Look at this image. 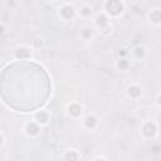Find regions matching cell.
<instances>
[{
	"label": "cell",
	"instance_id": "cell-1",
	"mask_svg": "<svg viewBox=\"0 0 161 161\" xmlns=\"http://www.w3.org/2000/svg\"><path fill=\"white\" fill-rule=\"evenodd\" d=\"M106 10L110 13L111 15H120L124 10V5L120 0H108L106 3Z\"/></svg>",
	"mask_w": 161,
	"mask_h": 161
},
{
	"label": "cell",
	"instance_id": "cell-2",
	"mask_svg": "<svg viewBox=\"0 0 161 161\" xmlns=\"http://www.w3.org/2000/svg\"><path fill=\"white\" fill-rule=\"evenodd\" d=\"M61 15L67 19V20H71L73 17H74V9L73 6L71 5H64L62 9H61Z\"/></svg>",
	"mask_w": 161,
	"mask_h": 161
},
{
	"label": "cell",
	"instance_id": "cell-3",
	"mask_svg": "<svg viewBox=\"0 0 161 161\" xmlns=\"http://www.w3.org/2000/svg\"><path fill=\"white\" fill-rule=\"evenodd\" d=\"M142 132H143V135H145L146 137H152V136H155V133H156V126H155V124L147 122V124L143 126Z\"/></svg>",
	"mask_w": 161,
	"mask_h": 161
},
{
	"label": "cell",
	"instance_id": "cell-4",
	"mask_svg": "<svg viewBox=\"0 0 161 161\" xmlns=\"http://www.w3.org/2000/svg\"><path fill=\"white\" fill-rule=\"evenodd\" d=\"M29 56H30V53L26 48H18L15 50V57L18 59H28Z\"/></svg>",
	"mask_w": 161,
	"mask_h": 161
},
{
	"label": "cell",
	"instance_id": "cell-5",
	"mask_svg": "<svg viewBox=\"0 0 161 161\" xmlns=\"http://www.w3.org/2000/svg\"><path fill=\"white\" fill-rule=\"evenodd\" d=\"M68 112H69L72 116L78 117L80 113H82V108H80V106H79V104H77V103H72V104H69V107H68Z\"/></svg>",
	"mask_w": 161,
	"mask_h": 161
},
{
	"label": "cell",
	"instance_id": "cell-6",
	"mask_svg": "<svg viewBox=\"0 0 161 161\" xmlns=\"http://www.w3.org/2000/svg\"><path fill=\"white\" fill-rule=\"evenodd\" d=\"M26 132H28L29 135L34 136V135H37V133L39 132V126H38L37 124H33V122H30V124H28V125H26Z\"/></svg>",
	"mask_w": 161,
	"mask_h": 161
},
{
	"label": "cell",
	"instance_id": "cell-7",
	"mask_svg": "<svg viewBox=\"0 0 161 161\" xmlns=\"http://www.w3.org/2000/svg\"><path fill=\"white\" fill-rule=\"evenodd\" d=\"M96 24H97L98 26H101V28H104V26L108 25V19H107V17L103 15V14L97 15V18H96Z\"/></svg>",
	"mask_w": 161,
	"mask_h": 161
},
{
	"label": "cell",
	"instance_id": "cell-8",
	"mask_svg": "<svg viewBox=\"0 0 161 161\" xmlns=\"http://www.w3.org/2000/svg\"><path fill=\"white\" fill-rule=\"evenodd\" d=\"M128 95H130L131 97H133V98H137V97L141 95L140 87H137V86H130V87H128Z\"/></svg>",
	"mask_w": 161,
	"mask_h": 161
},
{
	"label": "cell",
	"instance_id": "cell-9",
	"mask_svg": "<svg viewBox=\"0 0 161 161\" xmlns=\"http://www.w3.org/2000/svg\"><path fill=\"white\" fill-rule=\"evenodd\" d=\"M150 19L152 23H160L161 22V11L160 10H154L151 11V14H150Z\"/></svg>",
	"mask_w": 161,
	"mask_h": 161
},
{
	"label": "cell",
	"instance_id": "cell-10",
	"mask_svg": "<svg viewBox=\"0 0 161 161\" xmlns=\"http://www.w3.org/2000/svg\"><path fill=\"white\" fill-rule=\"evenodd\" d=\"M35 120L38 121L39 124H45L48 121V115L45 112H43V111H40V112H38L35 115Z\"/></svg>",
	"mask_w": 161,
	"mask_h": 161
},
{
	"label": "cell",
	"instance_id": "cell-11",
	"mask_svg": "<svg viewBox=\"0 0 161 161\" xmlns=\"http://www.w3.org/2000/svg\"><path fill=\"white\" fill-rule=\"evenodd\" d=\"M84 124H86V126H87L88 128H93V127L96 126L97 121H96V118L93 117V116H88V117L86 118V121H84Z\"/></svg>",
	"mask_w": 161,
	"mask_h": 161
},
{
	"label": "cell",
	"instance_id": "cell-12",
	"mask_svg": "<svg viewBox=\"0 0 161 161\" xmlns=\"http://www.w3.org/2000/svg\"><path fill=\"white\" fill-rule=\"evenodd\" d=\"M128 62L126 61V59H121L120 62H118V68L121 69V71H126L127 68H128Z\"/></svg>",
	"mask_w": 161,
	"mask_h": 161
},
{
	"label": "cell",
	"instance_id": "cell-13",
	"mask_svg": "<svg viewBox=\"0 0 161 161\" xmlns=\"http://www.w3.org/2000/svg\"><path fill=\"white\" fill-rule=\"evenodd\" d=\"M64 159H65V160H77V159H78V155L76 154V151H69L68 154L64 156Z\"/></svg>",
	"mask_w": 161,
	"mask_h": 161
},
{
	"label": "cell",
	"instance_id": "cell-14",
	"mask_svg": "<svg viewBox=\"0 0 161 161\" xmlns=\"http://www.w3.org/2000/svg\"><path fill=\"white\" fill-rule=\"evenodd\" d=\"M136 56L140 57V58L143 57V56H145V49H143V48H140V47L136 48Z\"/></svg>",
	"mask_w": 161,
	"mask_h": 161
},
{
	"label": "cell",
	"instance_id": "cell-15",
	"mask_svg": "<svg viewBox=\"0 0 161 161\" xmlns=\"http://www.w3.org/2000/svg\"><path fill=\"white\" fill-rule=\"evenodd\" d=\"M82 35H83V38H89L91 37V30L89 29H83Z\"/></svg>",
	"mask_w": 161,
	"mask_h": 161
},
{
	"label": "cell",
	"instance_id": "cell-16",
	"mask_svg": "<svg viewBox=\"0 0 161 161\" xmlns=\"http://www.w3.org/2000/svg\"><path fill=\"white\" fill-rule=\"evenodd\" d=\"M82 14H83V15H91V9L87 8V6H84V8L82 9Z\"/></svg>",
	"mask_w": 161,
	"mask_h": 161
},
{
	"label": "cell",
	"instance_id": "cell-17",
	"mask_svg": "<svg viewBox=\"0 0 161 161\" xmlns=\"http://www.w3.org/2000/svg\"><path fill=\"white\" fill-rule=\"evenodd\" d=\"M34 44H35V47H40V45H42V40H39V39H35Z\"/></svg>",
	"mask_w": 161,
	"mask_h": 161
},
{
	"label": "cell",
	"instance_id": "cell-18",
	"mask_svg": "<svg viewBox=\"0 0 161 161\" xmlns=\"http://www.w3.org/2000/svg\"><path fill=\"white\" fill-rule=\"evenodd\" d=\"M154 152H155V154L159 152V147H157V146H154Z\"/></svg>",
	"mask_w": 161,
	"mask_h": 161
},
{
	"label": "cell",
	"instance_id": "cell-19",
	"mask_svg": "<svg viewBox=\"0 0 161 161\" xmlns=\"http://www.w3.org/2000/svg\"><path fill=\"white\" fill-rule=\"evenodd\" d=\"M126 54V52L125 50H122V52H120V56H125Z\"/></svg>",
	"mask_w": 161,
	"mask_h": 161
},
{
	"label": "cell",
	"instance_id": "cell-20",
	"mask_svg": "<svg viewBox=\"0 0 161 161\" xmlns=\"http://www.w3.org/2000/svg\"><path fill=\"white\" fill-rule=\"evenodd\" d=\"M157 102H159V104H161V96H159V98H157Z\"/></svg>",
	"mask_w": 161,
	"mask_h": 161
}]
</instances>
